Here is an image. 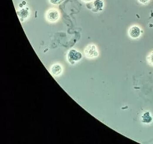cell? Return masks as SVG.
Instances as JSON below:
<instances>
[{"instance_id": "ba28073f", "label": "cell", "mask_w": 153, "mask_h": 144, "mask_svg": "<svg viewBox=\"0 0 153 144\" xmlns=\"http://www.w3.org/2000/svg\"><path fill=\"white\" fill-rule=\"evenodd\" d=\"M50 2L51 4H54V5H56L59 3L60 0H50Z\"/></svg>"}, {"instance_id": "9c48e42d", "label": "cell", "mask_w": 153, "mask_h": 144, "mask_svg": "<svg viewBox=\"0 0 153 144\" xmlns=\"http://www.w3.org/2000/svg\"><path fill=\"white\" fill-rule=\"evenodd\" d=\"M138 1L139 2L143 4H147L149 1V0H138Z\"/></svg>"}, {"instance_id": "30bf717a", "label": "cell", "mask_w": 153, "mask_h": 144, "mask_svg": "<svg viewBox=\"0 0 153 144\" xmlns=\"http://www.w3.org/2000/svg\"><path fill=\"white\" fill-rule=\"evenodd\" d=\"M83 1H85V2H90L92 0H82Z\"/></svg>"}, {"instance_id": "52a82bcc", "label": "cell", "mask_w": 153, "mask_h": 144, "mask_svg": "<svg viewBox=\"0 0 153 144\" xmlns=\"http://www.w3.org/2000/svg\"><path fill=\"white\" fill-rule=\"evenodd\" d=\"M148 60L149 62L153 65V54H151L149 55L148 57Z\"/></svg>"}, {"instance_id": "277c9868", "label": "cell", "mask_w": 153, "mask_h": 144, "mask_svg": "<svg viewBox=\"0 0 153 144\" xmlns=\"http://www.w3.org/2000/svg\"><path fill=\"white\" fill-rule=\"evenodd\" d=\"M87 55H88L90 57H95L98 55L97 50L96 47L94 45H90L88 46L85 50Z\"/></svg>"}, {"instance_id": "3957f363", "label": "cell", "mask_w": 153, "mask_h": 144, "mask_svg": "<svg viewBox=\"0 0 153 144\" xmlns=\"http://www.w3.org/2000/svg\"><path fill=\"white\" fill-rule=\"evenodd\" d=\"M128 34L130 37L133 39L138 38L141 35V29L137 26H132L131 27L128 31Z\"/></svg>"}, {"instance_id": "6da1fadb", "label": "cell", "mask_w": 153, "mask_h": 144, "mask_svg": "<svg viewBox=\"0 0 153 144\" xmlns=\"http://www.w3.org/2000/svg\"><path fill=\"white\" fill-rule=\"evenodd\" d=\"M69 60L70 62H75L79 61L82 57L80 52L75 50H71L70 51L68 55Z\"/></svg>"}, {"instance_id": "8992f818", "label": "cell", "mask_w": 153, "mask_h": 144, "mask_svg": "<svg viewBox=\"0 0 153 144\" xmlns=\"http://www.w3.org/2000/svg\"><path fill=\"white\" fill-rule=\"evenodd\" d=\"M142 121L144 123H149L152 120V117L150 116L149 113L148 112H147L144 114L143 116H142Z\"/></svg>"}, {"instance_id": "5b68a950", "label": "cell", "mask_w": 153, "mask_h": 144, "mask_svg": "<svg viewBox=\"0 0 153 144\" xmlns=\"http://www.w3.org/2000/svg\"><path fill=\"white\" fill-rule=\"evenodd\" d=\"M93 4L94 8L97 11H101L103 7L104 3L101 0H94Z\"/></svg>"}, {"instance_id": "7a4b0ae2", "label": "cell", "mask_w": 153, "mask_h": 144, "mask_svg": "<svg viewBox=\"0 0 153 144\" xmlns=\"http://www.w3.org/2000/svg\"><path fill=\"white\" fill-rule=\"evenodd\" d=\"M46 17L48 20L50 22H55L59 18V13L57 11L52 9L48 11L47 13Z\"/></svg>"}]
</instances>
